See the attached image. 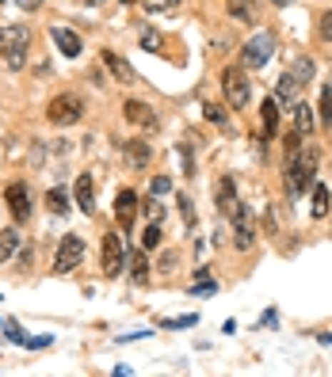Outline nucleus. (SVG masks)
<instances>
[{
	"label": "nucleus",
	"mask_w": 332,
	"mask_h": 377,
	"mask_svg": "<svg viewBox=\"0 0 332 377\" xmlns=\"http://www.w3.org/2000/svg\"><path fill=\"white\" fill-rule=\"evenodd\" d=\"M0 4H4V0H0Z\"/></svg>",
	"instance_id": "43"
},
{
	"label": "nucleus",
	"mask_w": 332,
	"mask_h": 377,
	"mask_svg": "<svg viewBox=\"0 0 332 377\" xmlns=\"http://www.w3.org/2000/svg\"><path fill=\"white\" fill-rule=\"evenodd\" d=\"M123 115L134 122V126H141V130H157V115H153V110L141 103V99H126V103H123Z\"/></svg>",
	"instance_id": "11"
},
{
	"label": "nucleus",
	"mask_w": 332,
	"mask_h": 377,
	"mask_svg": "<svg viewBox=\"0 0 332 377\" xmlns=\"http://www.w3.org/2000/svg\"><path fill=\"white\" fill-rule=\"evenodd\" d=\"M180 214H183V225L191 229L195 225V206H191V198H183V195H180Z\"/></svg>",
	"instance_id": "32"
},
{
	"label": "nucleus",
	"mask_w": 332,
	"mask_h": 377,
	"mask_svg": "<svg viewBox=\"0 0 332 377\" xmlns=\"http://www.w3.org/2000/svg\"><path fill=\"white\" fill-rule=\"evenodd\" d=\"M149 12H176L180 8V0H146Z\"/></svg>",
	"instance_id": "29"
},
{
	"label": "nucleus",
	"mask_w": 332,
	"mask_h": 377,
	"mask_svg": "<svg viewBox=\"0 0 332 377\" xmlns=\"http://www.w3.org/2000/svg\"><path fill=\"white\" fill-rule=\"evenodd\" d=\"M4 198H8V210H12V217L24 225V221L31 217V195H27V183H12L4 191Z\"/></svg>",
	"instance_id": "8"
},
{
	"label": "nucleus",
	"mask_w": 332,
	"mask_h": 377,
	"mask_svg": "<svg viewBox=\"0 0 332 377\" xmlns=\"http://www.w3.org/2000/svg\"><path fill=\"white\" fill-rule=\"evenodd\" d=\"M321 27H325V38L332 42V12H325V19H321Z\"/></svg>",
	"instance_id": "37"
},
{
	"label": "nucleus",
	"mask_w": 332,
	"mask_h": 377,
	"mask_svg": "<svg viewBox=\"0 0 332 377\" xmlns=\"http://www.w3.org/2000/svg\"><path fill=\"white\" fill-rule=\"evenodd\" d=\"M172 267H176V256H172V252H168V256H164V259H161V271H172Z\"/></svg>",
	"instance_id": "38"
},
{
	"label": "nucleus",
	"mask_w": 332,
	"mask_h": 377,
	"mask_svg": "<svg viewBox=\"0 0 332 377\" xmlns=\"http://www.w3.org/2000/svg\"><path fill=\"white\" fill-rule=\"evenodd\" d=\"M84 4H99V0H84Z\"/></svg>",
	"instance_id": "41"
},
{
	"label": "nucleus",
	"mask_w": 332,
	"mask_h": 377,
	"mask_svg": "<svg viewBox=\"0 0 332 377\" xmlns=\"http://www.w3.org/2000/svg\"><path fill=\"white\" fill-rule=\"evenodd\" d=\"M313 172H317V149L286 153V180H291V195L294 198H302L306 187H313Z\"/></svg>",
	"instance_id": "1"
},
{
	"label": "nucleus",
	"mask_w": 332,
	"mask_h": 377,
	"mask_svg": "<svg viewBox=\"0 0 332 377\" xmlns=\"http://www.w3.org/2000/svg\"><path fill=\"white\" fill-rule=\"evenodd\" d=\"M123 4H138V0H123Z\"/></svg>",
	"instance_id": "40"
},
{
	"label": "nucleus",
	"mask_w": 332,
	"mask_h": 377,
	"mask_svg": "<svg viewBox=\"0 0 332 377\" xmlns=\"http://www.w3.org/2000/svg\"><path fill=\"white\" fill-rule=\"evenodd\" d=\"M99 58H104V65H107V69H111V73H115V76H119V81H126V84H134V81H138V73H134V69H130V65H126L123 58H119V53H111V50H104V53H99Z\"/></svg>",
	"instance_id": "14"
},
{
	"label": "nucleus",
	"mask_w": 332,
	"mask_h": 377,
	"mask_svg": "<svg viewBox=\"0 0 332 377\" xmlns=\"http://www.w3.org/2000/svg\"><path fill=\"white\" fill-rule=\"evenodd\" d=\"M46 210H50V214H58V217H65V214H69V195L58 191V187L46 191Z\"/></svg>",
	"instance_id": "18"
},
{
	"label": "nucleus",
	"mask_w": 332,
	"mask_h": 377,
	"mask_svg": "<svg viewBox=\"0 0 332 377\" xmlns=\"http://www.w3.org/2000/svg\"><path fill=\"white\" fill-rule=\"evenodd\" d=\"M229 217H233V248L237 252H245V248H252V237H256V232H252V214H248V206H233L229 210Z\"/></svg>",
	"instance_id": "6"
},
{
	"label": "nucleus",
	"mask_w": 332,
	"mask_h": 377,
	"mask_svg": "<svg viewBox=\"0 0 332 377\" xmlns=\"http://www.w3.org/2000/svg\"><path fill=\"white\" fill-rule=\"evenodd\" d=\"M46 118L54 122V126H76V122L84 118V103L76 95H58V99H50Z\"/></svg>",
	"instance_id": "3"
},
{
	"label": "nucleus",
	"mask_w": 332,
	"mask_h": 377,
	"mask_svg": "<svg viewBox=\"0 0 332 377\" xmlns=\"http://www.w3.org/2000/svg\"><path fill=\"white\" fill-rule=\"evenodd\" d=\"M16 248H19V232L16 229H4V232H0V263L12 256Z\"/></svg>",
	"instance_id": "22"
},
{
	"label": "nucleus",
	"mask_w": 332,
	"mask_h": 377,
	"mask_svg": "<svg viewBox=\"0 0 332 377\" xmlns=\"http://www.w3.org/2000/svg\"><path fill=\"white\" fill-rule=\"evenodd\" d=\"M313 73H317V65L309 61V58H298V61L291 65V76H294L298 84H309V81H313Z\"/></svg>",
	"instance_id": "20"
},
{
	"label": "nucleus",
	"mask_w": 332,
	"mask_h": 377,
	"mask_svg": "<svg viewBox=\"0 0 332 377\" xmlns=\"http://www.w3.org/2000/svg\"><path fill=\"white\" fill-rule=\"evenodd\" d=\"M198 324V316H176V320H161V328H195Z\"/></svg>",
	"instance_id": "31"
},
{
	"label": "nucleus",
	"mask_w": 332,
	"mask_h": 377,
	"mask_svg": "<svg viewBox=\"0 0 332 377\" xmlns=\"http://www.w3.org/2000/svg\"><path fill=\"white\" fill-rule=\"evenodd\" d=\"M203 115L210 118V122H214V126H226V107H214V103H203Z\"/></svg>",
	"instance_id": "26"
},
{
	"label": "nucleus",
	"mask_w": 332,
	"mask_h": 377,
	"mask_svg": "<svg viewBox=\"0 0 332 377\" xmlns=\"http://www.w3.org/2000/svg\"><path fill=\"white\" fill-rule=\"evenodd\" d=\"M134 282H138V286L149 282V263H146V256H134Z\"/></svg>",
	"instance_id": "28"
},
{
	"label": "nucleus",
	"mask_w": 332,
	"mask_h": 377,
	"mask_svg": "<svg viewBox=\"0 0 332 377\" xmlns=\"http://www.w3.org/2000/svg\"><path fill=\"white\" fill-rule=\"evenodd\" d=\"M146 214H149V221H161V214H164V210H161V202H157V195H153L149 202H146Z\"/></svg>",
	"instance_id": "34"
},
{
	"label": "nucleus",
	"mask_w": 332,
	"mask_h": 377,
	"mask_svg": "<svg viewBox=\"0 0 332 377\" xmlns=\"http://www.w3.org/2000/svg\"><path fill=\"white\" fill-rule=\"evenodd\" d=\"M50 35H54V42H58V50L65 53V58H81V35H76V31H69V27H54Z\"/></svg>",
	"instance_id": "12"
},
{
	"label": "nucleus",
	"mask_w": 332,
	"mask_h": 377,
	"mask_svg": "<svg viewBox=\"0 0 332 377\" xmlns=\"http://www.w3.org/2000/svg\"><path fill=\"white\" fill-rule=\"evenodd\" d=\"M275 4H279V8H286V4H291V0H275Z\"/></svg>",
	"instance_id": "39"
},
{
	"label": "nucleus",
	"mask_w": 332,
	"mask_h": 377,
	"mask_svg": "<svg viewBox=\"0 0 332 377\" xmlns=\"http://www.w3.org/2000/svg\"><path fill=\"white\" fill-rule=\"evenodd\" d=\"M229 16L252 24V19H256V4H252V0H229Z\"/></svg>",
	"instance_id": "21"
},
{
	"label": "nucleus",
	"mask_w": 332,
	"mask_h": 377,
	"mask_svg": "<svg viewBox=\"0 0 332 377\" xmlns=\"http://www.w3.org/2000/svg\"><path fill=\"white\" fill-rule=\"evenodd\" d=\"M161 46H164L161 31H146V35H141V50H161Z\"/></svg>",
	"instance_id": "30"
},
{
	"label": "nucleus",
	"mask_w": 332,
	"mask_h": 377,
	"mask_svg": "<svg viewBox=\"0 0 332 377\" xmlns=\"http://www.w3.org/2000/svg\"><path fill=\"white\" fill-rule=\"evenodd\" d=\"M180 160H183V172L191 175V168H195V164H191V149H187V145H180Z\"/></svg>",
	"instance_id": "36"
},
{
	"label": "nucleus",
	"mask_w": 332,
	"mask_h": 377,
	"mask_svg": "<svg viewBox=\"0 0 332 377\" xmlns=\"http://www.w3.org/2000/svg\"><path fill=\"white\" fill-rule=\"evenodd\" d=\"M263 130H268V134H275V130H279V99H263Z\"/></svg>",
	"instance_id": "19"
},
{
	"label": "nucleus",
	"mask_w": 332,
	"mask_h": 377,
	"mask_svg": "<svg viewBox=\"0 0 332 377\" xmlns=\"http://www.w3.org/2000/svg\"><path fill=\"white\" fill-rule=\"evenodd\" d=\"M134 217H138V195L134 191H119L115 195V221L123 225V232L134 225Z\"/></svg>",
	"instance_id": "9"
},
{
	"label": "nucleus",
	"mask_w": 332,
	"mask_h": 377,
	"mask_svg": "<svg viewBox=\"0 0 332 377\" xmlns=\"http://www.w3.org/2000/svg\"><path fill=\"white\" fill-rule=\"evenodd\" d=\"M328 88H332V81H328Z\"/></svg>",
	"instance_id": "42"
},
{
	"label": "nucleus",
	"mask_w": 332,
	"mask_h": 377,
	"mask_svg": "<svg viewBox=\"0 0 332 377\" xmlns=\"http://www.w3.org/2000/svg\"><path fill=\"white\" fill-rule=\"evenodd\" d=\"M313 210H309V214L313 217H325L328 210H332V198H328V187L325 183H313V202H309Z\"/></svg>",
	"instance_id": "17"
},
{
	"label": "nucleus",
	"mask_w": 332,
	"mask_h": 377,
	"mask_svg": "<svg viewBox=\"0 0 332 377\" xmlns=\"http://www.w3.org/2000/svg\"><path fill=\"white\" fill-rule=\"evenodd\" d=\"M27 65V50H12L8 53V69H24Z\"/></svg>",
	"instance_id": "33"
},
{
	"label": "nucleus",
	"mask_w": 332,
	"mask_h": 377,
	"mask_svg": "<svg viewBox=\"0 0 332 377\" xmlns=\"http://www.w3.org/2000/svg\"><path fill=\"white\" fill-rule=\"evenodd\" d=\"M31 46V31L27 27H0V53H4V58H8V53H12V50H27Z\"/></svg>",
	"instance_id": "10"
},
{
	"label": "nucleus",
	"mask_w": 332,
	"mask_h": 377,
	"mask_svg": "<svg viewBox=\"0 0 332 377\" xmlns=\"http://www.w3.org/2000/svg\"><path fill=\"white\" fill-rule=\"evenodd\" d=\"M76 206H81L84 214H92V210H96V187H92V175H76Z\"/></svg>",
	"instance_id": "13"
},
{
	"label": "nucleus",
	"mask_w": 332,
	"mask_h": 377,
	"mask_svg": "<svg viewBox=\"0 0 332 377\" xmlns=\"http://www.w3.org/2000/svg\"><path fill=\"white\" fill-rule=\"evenodd\" d=\"M233 206H237V183L226 175V180H218V210H221V214H229Z\"/></svg>",
	"instance_id": "15"
},
{
	"label": "nucleus",
	"mask_w": 332,
	"mask_h": 377,
	"mask_svg": "<svg viewBox=\"0 0 332 377\" xmlns=\"http://www.w3.org/2000/svg\"><path fill=\"white\" fill-rule=\"evenodd\" d=\"M221 88H226V103L233 110H245L248 99H252V84L245 81V73L237 69V65H229L226 73H221Z\"/></svg>",
	"instance_id": "2"
},
{
	"label": "nucleus",
	"mask_w": 332,
	"mask_h": 377,
	"mask_svg": "<svg viewBox=\"0 0 332 377\" xmlns=\"http://www.w3.org/2000/svg\"><path fill=\"white\" fill-rule=\"evenodd\" d=\"M168 187H172V180H168V175H157V180H153V195H164Z\"/></svg>",
	"instance_id": "35"
},
{
	"label": "nucleus",
	"mask_w": 332,
	"mask_h": 377,
	"mask_svg": "<svg viewBox=\"0 0 332 377\" xmlns=\"http://www.w3.org/2000/svg\"><path fill=\"white\" fill-rule=\"evenodd\" d=\"M81 259H84V240L81 237H65L61 248H58V256H54V271L69 274V271L81 267Z\"/></svg>",
	"instance_id": "5"
},
{
	"label": "nucleus",
	"mask_w": 332,
	"mask_h": 377,
	"mask_svg": "<svg viewBox=\"0 0 332 377\" xmlns=\"http://www.w3.org/2000/svg\"><path fill=\"white\" fill-rule=\"evenodd\" d=\"M123 153H126V160L134 164V168H146V164H149V157H153L146 141H126V145H123Z\"/></svg>",
	"instance_id": "16"
},
{
	"label": "nucleus",
	"mask_w": 332,
	"mask_h": 377,
	"mask_svg": "<svg viewBox=\"0 0 332 377\" xmlns=\"http://www.w3.org/2000/svg\"><path fill=\"white\" fill-rule=\"evenodd\" d=\"M141 244H146V252H153L161 244V221H149V229H146V237H141Z\"/></svg>",
	"instance_id": "25"
},
{
	"label": "nucleus",
	"mask_w": 332,
	"mask_h": 377,
	"mask_svg": "<svg viewBox=\"0 0 332 377\" xmlns=\"http://www.w3.org/2000/svg\"><path fill=\"white\" fill-rule=\"evenodd\" d=\"M294 118H298V130H302V134L313 130V110H309V103H298L294 107Z\"/></svg>",
	"instance_id": "24"
},
{
	"label": "nucleus",
	"mask_w": 332,
	"mask_h": 377,
	"mask_svg": "<svg viewBox=\"0 0 332 377\" xmlns=\"http://www.w3.org/2000/svg\"><path fill=\"white\" fill-rule=\"evenodd\" d=\"M321 126H332V88H325L321 95Z\"/></svg>",
	"instance_id": "27"
},
{
	"label": "nucleus",
	"mask_w": 332,
	"mask_h": 377,
	"mask_svg": "<svg viewBox=\"0 0 332 377\" xmlns=\"http://www.w3.org/2000/svg\"><path fill=\"white\" fill-rule=\"evenodd\" d=\"M298 88H302V84H298L294 76L286 73L283 81H279V88H275V99H298Z\"/></svg>",
	"instance_id": "23"
},
{
	"label": "nucleus",
	"mask_w": 332,
	"mask_h": 377,
	"mask_svg": "<svg viewBox=\"0 0 332 377\" xmlns=\"http://www.w3.org/2000/svg\"><path fill=\"white\" fill-rule=\"evenodd\" d=\"M123 259H126L123 237H119V232H107V237H104V274L115 279V274L123 271Z\"/></svg>",
	"instance_id": "7"
},
{
	"label": "nucleus",
	"mask_w": 332,
	"mask_h": 377,
	"mask_svg": "<svg viewBox=\"0 0 332 377\" xmlns=\"http://www.w3.org/2000/svg\"><path fill=\"white\" fill-rule=\"evenodd\" d=\"M241 58H245L248 69H263V65H268V58H275V35H271V31H260L256 38L245 42Z\"/></svg>",
	"instance_id": "4"
}]
</instances>
